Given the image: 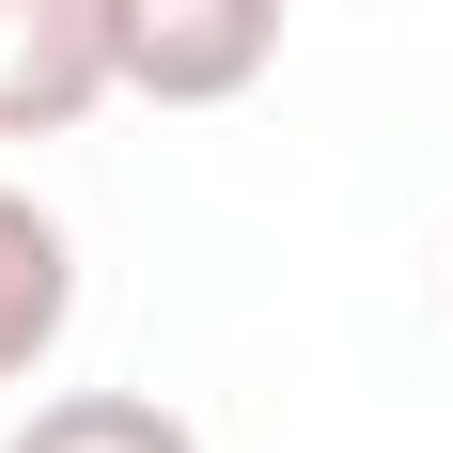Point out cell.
Segmentation results:
<instances>
[{"label":"cell","mask_w":453,"mask_h":453,"mask_svg":"<svg viewBox=\"0 0 453 453\" xmlns=\"http://www.w3.org/2000/svg\"><path fill=\"white\" fill-rule=\"evenodd\" d=\"M281 63V0H110V79L157 110H219Z\"/></svg>","instance_id":"obj_1"},{"label":"cell","mask_w":453,"mask_h":453,"mask_svg":"<svg viewBox=\"0 0 453 453\" xmlns=\"http://www.w3.org/2000/svg\"><path fill=\"white\" fill-rule=\"evenodd\" d=\"M110 79V0H0V141H47L79 126Z\"/></svg>","instance_id":"obj_2"},{"label":"cell","mask_w":453,"mask_h":453,"mask_svg":"<svg viewBox=\"0 0 453 453\" xmlns=\"http://www.w3.org/2000/svg\"><path fill=\"white\" fill-rule=\"evenodd\" d=\"M63 313H79V250H63V219L32 188H0V391L63 344Z\"/></svg>","instance_id":"obj_3"},{"label":"cell","mask_w":453,"mask_h":453,"mask_svg":"<svg viewBox=\"0 0 453 453\" xmlns=\"http://www.w3.org/2000/svg\"><path fill=\"white\" fill-rule=\"evenodd\" d=\"M0 453H203V438H188V407H157V391H63V407H32Z\"/></svg>","instance_id":"obj_4"}]
</instances>
